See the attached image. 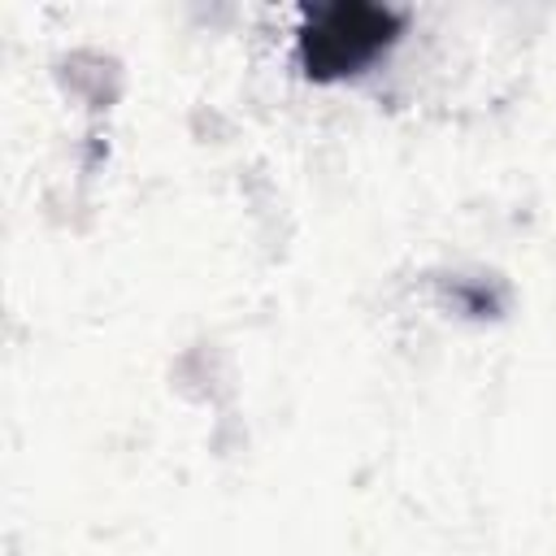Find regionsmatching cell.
<instances>
[{"mask_svg": "<svg viewBox=\"0 0 556 556\" xmlns=\"http://www.w3.org/2000/svg\"><path fill=\"white\" fill-rule=\"evenodd\" d=\"M400 30V17L378 4H330L304 26V65L317 78H339L382 52Z\"/></svg>", "mask_w": 556, "mask_h": 556, "instance_id": "cell-1", "label": "cell"}]
</instances>
